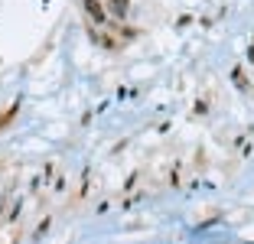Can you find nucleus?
I'll use <instances>...</instances> for the list:
<instances>
[{"mask_svg":"<svg viewBox=\"0 0 254 244\" xmlns=\"http://www.w3.org/2000/svg\"><path fill=\"white\" fill-rule=\"evenodd\" d=\"M85 13H88L95 23H105L108 20V10L101 7V0H85Z\"/></svg>","mask_w":254,"mask_h":244,"instance_id":"obj_2","label":"nucleus"},{"mask_svg":"<svg viewBox=\"0 0 254 244\" xmlns=\"http://www.w3.org/2000/svg\"><path fill=\"white\" fill-rule=\"evenodd\" d=\"M108 13L114 16V20H124L127 13H130V0H108Z\"/></svg>","mask_w":254,"mask_h":244,"instance_id":"obj_1","label":"nucleus"}]
</instances>
